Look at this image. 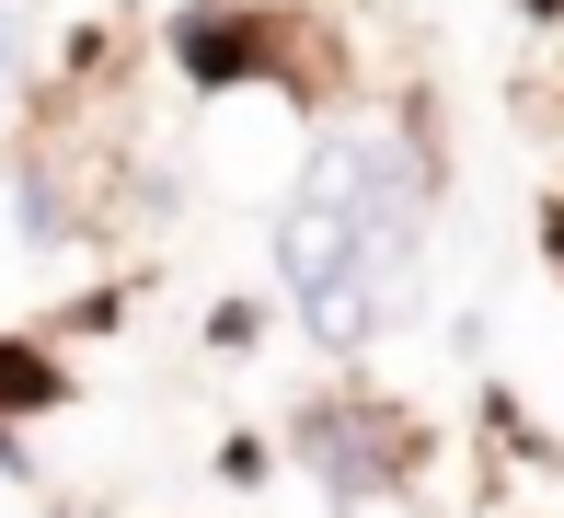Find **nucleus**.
<instances>
[{
    "label": "nucleus",
    "instance_id": "1",
    "mask_svg": "<svg viewBox=\"0 0 564 518\" xmlns=\"http://www.w3.org/2000/svg\"><path fill=\"white\" fill-rule=\"evenodd\" d=\"M415 207L426 173L392 139H323L300 173L289 219H276V277L300 289L323 346H369L380 334V277L415 253Z\"/></svg>",
    "mask_w": 564,
    "mask_h": 518
},
{
    "label": "nucleus",
    "instance_id": "2",
    "mask_svg": "<svg viewBox=\"0 0 564 518\" xmlns=\"http://www.w3.org/2000/svg\"><path fill=\"white\" fill-rule=\"evenodd\" d=\"M173 58H185L196 82H242V69H265V23L253 12H185L173 23Z\"/></svg>",
    "mask_w": 564,
    "mask_h": 518
},
{
    "label": "nucleus",
    "instance_id": "3",
    "mask_svg": "<svg viewBox=\"0 0 564 518\" xmlns=\"http://www.w3.org/2000/svg\"><path fill=\"white\" fill-rule=\"evenodd\" d=\"M46 403H58V369L35 346H0V414H46Z\"/></svg>",
    "mask_w": 564,
    "mask_h": 518
},
{
    "label": "nucleus",
    "instance_id": "4",
    "mask_svg": "<svg viewBox=\"0 0 564 518\" xmlns=\"http://www.w3.org/2000/svg\"><path fill=\"white\" fill-rule=\"evenodd\" d=\"M12 82H23V23L0 12V93H12Z\"/></svg>",
    "mask_w": 564,
    "mask_h": 518
},
{
    "label": "nucleus",
    "instance_id": "5",
    "mask_svg": "<svg viewBox=\"0 0 564 518\" xmlns=\"http://www.w3.org/2000/svg\"><path fill=\"white\" fill-rule=\"evenodd\" d=\"M530 12H542V23H553V12H564V0H530Z\"/></svg>",
    "mask_w": 564,
    "mask_h": 518
}]
</instances>
